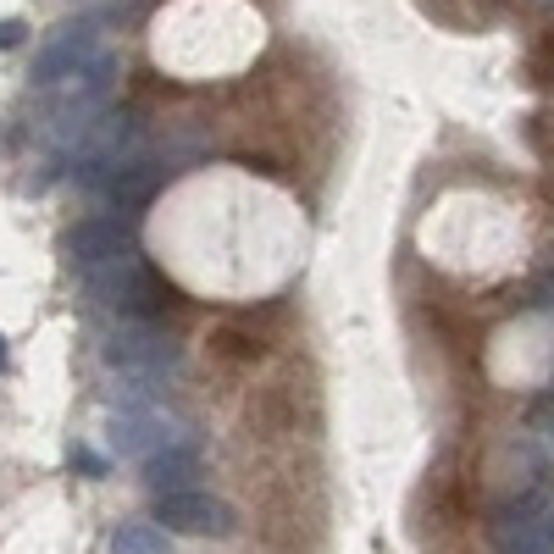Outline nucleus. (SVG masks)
Wrapping results in <instances>:
<instances>
[{
	"label": "nucleus",
	"instance_id": "6e6552de",
	"mask_svg": "<svg viewBox=\"0 0 554 554\" xmlns=\"http://www.w3.org/2000/svg\"><path fill=\"white\" fill-rule=\"evenodd\" d=\"M499 554H554V510H543L538 521L505 532V538H499Z\"/></svg>",
	"mask_w": 554,
	"mask_h": 554
},
{
	"label": "nucleus",
	"instance_id": "f03ea898",
	"mask_svg": "<svg viewBox=\"0 0 554 554\" xmlns=\"http://www.w3.org/2000/svg\"><path fill=\"white\" fill-rule=\"evenodd\" d=\"M178 361H183V350L156 322H122L117 333L106 338V366L133 377V383H145V388L167 383V377L178 372Z\"/></svg>",
	"mask_w": 554,
	"mask_h": 554
},
{
	"label": "nucleus",
	"instance_id": "7ed1b4c3",
	"mask_svg": "<svg viewBox=\"0 0 554 554\" xmlns=\"http://www.w3.org/2000/svg\"><path fill=\"white\" fill-rule=\"evenodd\" d=\"M95 56H100V28H95V17H78V23H61L56 34L39 45L34 73H28V78H34L39 89H50V84H61V78L84 73Z\"/></svg>",
	"mask_w": 554,
	"mask_h": 554
},
{
	"label": "nucleus",
	"instance_id": "423d86ee",
	"mask_svg": "<svg viewBox=\"0 0 554 554\" xmlns=\"http://www.w3.org/2000/svg\"><path fill=\"white\" fill-rule=\"evenodd\" d=\"M156 521H167V532H189V538H228L233 532V510L211 494H156Z\"/></svg>",
	"mask_w": 554,
	"mask_h": 554
},
{
	"label": "nucleus",
	"instance_id": "0eeeda50",
	"mask_svg": "<svg viewBox=\"0 0 554 554\" xmlns=\"http://www.w3.org/2000/svg\"><path fill=\"white\" fill-rule=\"evenodd\" d=\"M200 477V449L194 444H167L161 455L145 460V482L156 494H183V482Z\"/></svg>",
	"mask_w": 554,
	"mask_h": 554
},
{
	"label": "nucleus",
	"instance_id": "9b49d317",
	"mask_svg": "<svg viewBox=\"0 0 554 554\" xmlns=\"http://www.w3.org/2000/svg\"><path fill=\"white\" fill-rule=\"evenodd\" d=\"M73 466L84 471V477H106V460H100V455H89V449H73Z\"/></svg>",
	"mask_w": 554,
	"mask_h": 554
},
{
	"label": "nucleus",
	"instance_id": "f8f14e48",
	"mask_svg": "<svg viewBox=\"0 0 554 554\" xmlns=\"http://www.w3.org/2000/svg\"><path fill=\"white\" fill-rule=\"evenodd\" d=\"M0 372H6V338H0Z\"/></svg>",
	"mask_w": 554,
	"mask_h": 554
},
{
	"label": "nucleus",
	"instance_id": "20e7f679",
	"mask_svg": "<svg viewBox=\"0 0 554 554\" xmlns=\"http://www.w3.org/2000/svg\"><path fill=\"white\" fill-rule=\"evenodd\" d=\"M67 255H73L78 272H106L117 261H133V228L117 217H89L67 233Z\"/></svg>",
	"mask_w": 554,
	"mask_h": 554
},
{
	"label": "nucleus",
	"instance_id": "1a4fd4ad",
	"mask_svg": "<svg viewBox=\"0 0 554 554\" xmlns=\"http://www.w3.org/2000/svg\"><path fill=\"white\" fill-rule=\"evenodd\" d=\"M111 554H167V532L150 521H128L111 532Z\"/></svg>",
	"mask_w": 554,
	"mask_h": 554
},
{
	"label": "nucleus",
	"instance_id": "f257e3e1",
	"mask_svg": "<svg viewBox=\"0 0 554 554\" xmlns=\"http://www.w3.org/2000/svg\"><path fill=\"white\" fill-rule=\"evenodd\" d=\"M84 289H89V300L117 311L122 322H156L172 305V289L139 261H117V266H106V272H89Z\"/></svg>",
	"mask_w": 554,
	"mask_h": 554
},
{
	"label": "nucleus",
	"instance_id": "9d476101",
	"mask_svg": "<svg viewBox=\"0 0 554 554\" xmlns=\"http://www.w3.org/2000/svg\"><path fill=\"white\" fill-rule=\"evenodd\" d=\"M23 34H28V28L17 23V17H0V50H17V45H23Z\"/></svg>",
	"mask_w": 554,
	"mask_h": 554
},
{
	"label": "nucleus",
	"instance_id": "39448f33",
	"mask_svg": "<svg viewBox=\"0 0 554 554\" xmlns=\"http://www.w3.org/2000/svg\"><path fill=\"white\" fill-rule=\"evenodd\" d=\"M167 444H178V433H172V422L161 416V410L139 405V399H128V405L111 410V449L128 460H150L161 455Z\"/></svg>",
	"mask_w": 554,
	"mask_h": 554
}]
</instances>
